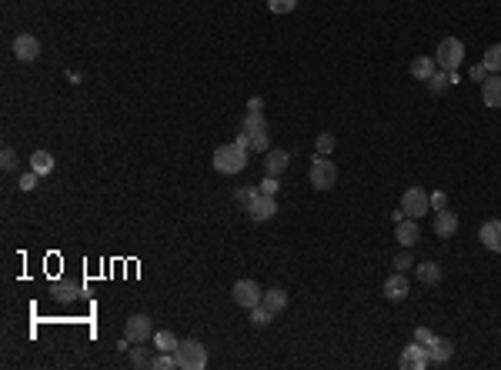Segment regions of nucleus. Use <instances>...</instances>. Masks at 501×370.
<instances>
[{"label": "nucleus", "instance_id": "28", "mask_svg": "<svg viewBox=\"0 0 501 370\" xmlns=\"http://www.w3.org/2000/svg\"><path fill=\"white\" fill-rule=\"evenodd\" d=\"M271 317H275V310H268L264 304L250 307V323H254V327H268V323H271Z\"/></svg>", "mask_w": 501, "mask_h": 370}, {"label": "nucleus", "instance_id": "25", "mask_svg": "<svg viewBox=\"0 0 501 370\" xmlns=\"http://www.w3.org/2000/svg\"><path fill=\"white\" fill-rule=\"evenodd\" d=\"M154 357H157V350H154V354H150L148 347H130V364H134V367H154Z\"/></svg>", "mask_w": 501, "mask_h": 370}, {"label": "nucleus", "instance_id": "13", "mask_svg": "<svg viewBox=\"0 0 501 370\" xmlns=\"http://www.w3.org/2000/svg\"><path fill=\"white\" fill-rule=\"evenodd\" d=\"M458 227H461V221H458V214H451L448 207L445 210H434V234L438 237H454Z\"/></svg>", "mask_w": 501, "mask_h": 370}, {"label": "nucleus", "instance_id": "1", "mask_svg": "<svg viewBox=\"0 0 501 370\" xmlns=\"http://www.w3.org/2000/svg\"><path fill=\"white\" fill-rule=\"evenodd\" d=\"M211 164H214V171L218 173H241L248 167V147H241L237 140H231V144H221V147L214 150V157H211Z\"/></svg>", "mask_w": 501, "mask_h": 370}, {"label": "nucleus", "instance_id": "6", "mask_svg": "<svg viewBox=\"0 0 501 370\" xmlns=\"http://www.w3.org/2000/svg\"><path fill=\"white\" fill-rule=\"evenodd\" d=\"M401 210L415 221H421V214L431 210V194H425V187H408L401 194Z\"/></svg>", "mask_w": 501, "mask_h": 370}, {"label": "nucleus", "instance_id": "20", "mask_svg": "<svg viewBox=\"0 0 501 370\" xmlns=\"http://www.w3.org/2000/svg\"><path fill=\"white\" fill-rule=\"evenodd\" d=\"M415 267H418V280H421L425 287L441 284V267H438L434 260H421V264H415Z\"/></svg>", "mask_w": 501, "mask_h": 370}, {"label": "nucleus", "instance_id": "16", "mask_svg": "<svg viewBox=\"0 0 501 370\" xmlns=\"http://www.w3.org/2000/svg\"><path fill=\"white\" fill-rule=\"evenodd\" d=\"M478 241L488 247V250L501 254V221H485V223H481V230H478Z\"/></svg>", "mask_w": 501, "mask_h": 370}, {"label": "nucleus", "instance_id": "11", "mask_svg": "<svg viewBox=\"0 0 501 370\" xmlns=\"http://www.w3.org/2000/svg\"><path fill=\"white\" fill-rule=\"evenodd\" d=\"M14 57H17L21 64H34V60L40 57V40H37L34 34H17V37H14Z\"/></svg>", "mask_w": 501, "mask_h": 370}, {"label": "nucleus", "instance_id": "2", "mask_svg": "<svg viewBox=\"0 0 501 370\" xmlns=\"http://www.w3.org/2000/svg\"><path fill=\"white\" fill-rule=\"evenodd\" d=\"M177 370H204L207 367V347L200 341H180L174 350Z\"/></svg>", "mask_w": 501, "mask_h": 370}, {"label": "nucleus", "instance_id": "9", "mask_svg": "<svg viewBox=\"0 0 501 370\" xmlns=\"http://www.w3.org/2000/svg\"><path fill=\"white\" fill-rule=\"evenodd\" d=\"M431 364V357H428V347L425 344H408L404 350L398 354V367L401 370H425Z\"/></svg>", "mask_w": 501, "mask_h": 370}, {"label": "nucleus", "instance_id": "24", "mask_svg": "<svg viewBox=\"0 0 501 370\" xmlns=\"http://www.w3.org/2000/svg\"><path fill=\"white\" fill-rule=\"evenodd\" d=\"M448 84H458V74H448V71H441V67H438V71L431 74V80H428V87H431L434 94H441Z\"/></svg>", "mask_w": 501, "mask_h": 370}, {"label": "nucleus", "instance_id": "39", "mask_svg": "<svg viewBox=\"0 0 501 370\" xmlns=\"http://www.w3.org/2000/svg\"><path fill=\"white\" fill-rule=\"evenodd\" d=\"M468 77H471V80H478V84H485V80H488V67H485V64H475Z\"/></svg>", "mask_w": 501, "mask_h": 370}, {"label": "nucleus", "instance_id": "12", "mask_svg": "<svg viewBox=\"0 0 501 370\" xmlns=\"http://www.w3.org/2000/svg\"><path fill=\"white\" fill-rule=\"evenodd\" d=\"M395 234H398L401 247H415L421 241V223L415 221V217H404L401 223H395Z\"/></svg>", "mask_w": 501, "mask_h": 370}, {"label": "nucleus", "instance_id": "7", "mask_svg": "<svg viewBox=\"0 0 501 370\" xmlns=\"http://www.w3.org/2000/svg\"><path fill=\"white\" fill-rule=\"evenodd\" d=\"M231 297H234V304H237V307L250 310V307H257V304H261L264 291H261V284H257V280L241 277V280H234V291H231Z\"/></svg>", "mask_w": 501, "mask_h": 370}, {"label": "nucleus", "instance_id": "18", "mask_svg": "<svg viewBox=\"0 0 501 370\" xmlns=\"http://www.w3.org/2000/svg\"><path fill=\"white\" fill-rule=\"evenodd\" d=\"M434 71H438V60H434V57H415V60H411V77H415V80H431Z\"/></svg>", "mask_w": 501, "mask_h": 370}, {"label": "nucleus", "instance_id": "15", "mask_svg": "<svg viewBox=\"0 0 501 370\" xmlns=\"http://www.w3.org/2000/svg\"><path fill=\"white\" fill-rule=\"evenodd\" d=\"M288 164H291V153L288 150H268L264 153V171H268V177H281V173L288 171Z\"/></svg>", "mask_w": 501, "mask_h": 370}, {"label": "nucleus", "instance_id": "22", "mask_svg": "<svg viewBox=\"0 0 501 370\" xmlns=\"http://www.w3.org/2000/svg\"><path fill=\"white\" fill-rule=\"evenodd\" d=\"M261 304L268 307V310H284L288 307V291L284 287H271V291H264V297H261Z\"/></svg>", "mask_w": 501, "mask_h": 370}, {"label": "nucleus", "instance_id": "19", "mask_svg": "<svg viewBox=\"0 0 501 370\" xmlns=\"http://www.w3.org/2000/svg\"><path fill=\"white\" fill-rule=\"evenodd\" d=\"M451 354H454V344H451V341H441V337H434V344L428 347V357H431V364H448Z\"/></svg>", "mask_w": 501, "mask_h": 370}, {"label": "nucleus", "instance_id": "30", "mask_svg": "<svg viewBox=\"0 0 501 370\" xmlns=\"http://www.w3.org/2000/svg\"><path fill=\"white\" fill-rule=\"evenodd\" d=\"M408 267H415V257H411V247H404V250H398L395 254V271H408Z\"/></svg>", "mask_w": 501, "mask_h": 370}, {"label": "nucleus", "instance_id": "37", "mask_svg": "<svg viewBox=\"0 0 501 370\" xmlns=\"http://www.w3.org/2000/svg\"><path fill=\"white\" fill-rule=\"evenodd\" d=\"M431 207H434V210H445V207H448V194H445V190H434V194H431Z\"/></svg>", "mask_w": 501, "mask_h": 370}, {"label": "nucleus", "instance_id": "33", "mask_svg": "<svg viewBox=\"0 0 501 370\" xmlns=\"http://www.w3.org/2000/svg\"><path fill=\"white\" fill-rule=\"evenodd\" d=\"M0 167H3V171H14V167H17V153L10 147L0 150Z\"/></svg>", "mask_w": 501, "mask_h": 370}, {"label": "nucleus", "instance_id": "26", "mask_svg": "<svg viewBox=\"0 0 501 370\" xmlns=\"http://www.w3.org/2000/svg\"><path fill=\"white\" fill-rule=\"evenodd\" d=\"M481 64L488 67V74H501V44H491V47L485 50Z\"/></svg>", "mask_w": 501, "mask_h": 370}, {"label": "nucleus", "instance_id": "3", "mask_svg": "<svg viewBox=\"0 0 501 370\" xmlns=\"http://www.w3.org/2000/svg\"><path fill=\"white\" fill-rule=\"evenodd\" d=\"M307 180H311L314 190H331V187L338 184V167H334V160H327L325 153H318V157L311 160Z\"/></svg>", "mask_w": 501, "mask_h": 370}, {"label": "nucleus", "instance_id": "38", "mask_svg": "<svg viewBox=\"0 0 501 370\" xmlns=\"http://www.w3.org/2000/svg\"><path fill=\"white\" fill-rule=\"evenodd\" d=\"M37 177H40V173L27 171L24 177H21V190H34V187H37Z\"/></svg>", "mask_w": 501, "mask_h": 370}, {"label": "nucleus", "instance_id": "32", "mask_svg": "<svg viewBox=\"0 0 501 370\" xmlns=\"http://www.w3.org/2000/svg\"><path fill=\"white\" fill-rule=\"evenodd\" d=\"M298 7V0H268V10L271 14H291Z\"/></svg>", "mask_w": 501, "mask_h": 370}, {"label": "nucleus", "instance_id": "21", "mask_svg": "<svg viewBox=\"0 0 501 370\" xmlns=\"http://www.w3.org/2000/svg\"><path fill=\"white\" fill-rule=\"evenodd\" d=\"M30 171L40 173V177H47V173L54 171V153H50V150H34V153H30Z\"/></svg>", "mask_w": 501, "mask_h": 370}, {"label": "nucleus", "instance_id": "10", "mask_svg": "<svg viewBox=\"0 0 501 370\" xmlns=\"http://www.w3.org/2000/svg\"><path fill=\"white\" fill-rule=\"evenodd\" d=\"M277 214V200L271 197V194H254V200L248 204V217L250 221H257V223H264V221H271Z\"/></svg>", "mask_w": 501, "mask_h": 370}, {"label": "nucleus", "instance_id": "40", "mask_svg": "<svg viewBox=\"0 0 501 370\" xmlns=\"http://www.w3.org/2000/svg\"><path fill=\"white\" fill-rule=\"evenodd\" d=\"M248 110H254V114H264V100H261V97H250L248 100Z\"/></svg>", "mask_w": 501, "mask_h": 370}, {"label": "nucleus", "instance_id": "4", "mask_svg": "<svg viewBox=\"0 0 501 370\" xmlns=\"http://www.w3.org/2000/svg\"><path fill=\"white\" fill-rule=\"evenodd\" d=\"M241 130L250 137V150H257V153H268V150H271V137H268V121H264V114L248 110Z\"/></svg>", "mask_w": 501, "mask_h": 370}, {"label": "nucleus", "instance_id": "31", "mask_svg": "<svg viewBox=\"0 0 501 370\" xmlns=\"http://www.w3.org/2000/svg\"><path fill=\"white\" fill-rule=\"evenodd\" d=\"M334 144H338V140H334V134H327V130H325V134H318V140H314L318 153H325V157L334 150Z\"/></svg>", "mask_w": 501, "mask_h": 370}, {"label": "nucleus", "instance_id": "17", "mask_svg": "<svg viewBox=\"0 0 501 370\" xmlns=\"http://www.w3.org/2000/svg\"><path fill=\"white\" fill-rule=\"evenodd\" d=\"M481 100L485 107H501V74H488V80L481 84Z\"/></svg>", "mask_w": 501, "mask_h": 370}, {"label": "nucleus", "instance_id": "5", "mask_svg": "<svg viewBox=\"0 0 501 370\" xmlns=\"http://www.w3.org/2000/svg\"><path fill=\"white\" fill-rule=\"evenodd\" d=\"M434 60H438L441 71L454 74V71L461 67V60H465V44H461L458 37H445V40L438 44V50H434Z\"/></svg>", "mask_w": 501, "mask_h": 370}, {"label": "nucleus", "instance_id": "36", "mask_svg": "<svg viewBox=\"0 0 501 370\" xmlns=\"http://www.w3.org/2000/svg\"><path fill=\"white\" fill-rule=\"evenodd\" d=\"M415 341H418V344H425V347H431V344H434V334H431L428 327H418V330H415Z\"/></svg>", "mask_w": 501, "mask_h": 370}, {"label": "nucleus", "instance_id": "35", "mask_svg": "<svg viewBox=\"0 0 501 370\" xmlns=\"http://www.w3.org/2000/svg\"><path fill=\"white\" fill-rule=\"evenodd\" d=\"M254 194H257V187H244V190H237V194H234V200H237V204L248 210V204L254 200Z\"/></svg>", "mask_w": 501, "mask_h": 370}, {"label": "nucleus", "instance_id": "23", "mask_svg": "<svg viewBox=\"0 0 501 370\" xmlns=\"http://www.w3.org/2000/svg\"><path fill=\"white\" fill-rule=\"evenodd\" d=\"M177 344H180V341H177V334H174V330H157V334H154V350L174 354Z\"/></svg>", "mask_w": 501, "mask_h": 370}, {"label": "nucleus", "instance_id": "14", "mask_svg": "<svg viewBox=\"0 0 501 370\" xmlns=\"http://www.w3.org/2000/svg\"><path fill=\"white\" fill-rule=\"evenodd\" d=\"M408 291H411V284H408V277H404L401 271H395L391 277H388V280H384V297H388V300H395V304H398V300H404V297H408Z\"/></svg>", "mask_w": 501, "mask_h": 370}, {"label": "nucleus", "instance_id": "29", "mask_svg": "<svg viewBox=\"0 0 501 370\" xmlns=\"http://www.w3.org/2000/svg\"><path fill=\"white\" fill-rule=\"evenodd\" d=\"M154 370H177V357L174 354L157 350V357H154Z\"/></svg>", "mask_w": 501, "mask_h": 370}, {"label": "nucleus", "instance_id": "8", "mask_svg": "<svg viewBox=\"0 0 501 370\" xmlns=\"http://www.w3.org/2000/svg\"><path fill=\"white\" fill-rule=\"evenodd\" d=\"M124 337L130 344H148L150 337H154V321H150L148 314H130L124 323Z\"/></svg>", "mask_w": 501, "mask_h": 370}, {"label": "nucleus", "instance_id": "27", "mask_svg": "<svg viewBox=\"0 0 501 370\" xmlns=\"http://www.w3.org/2000/svg\"><path fill=\"white\" fill-rule=\"evenodd\" d=\"M77 294H80V287H77V284H71V280H60V284H54V297H57L60 304L74 300Z\"/></svg>", "mask_w": 501, "mask_h": 370}, {"label": "nucleus", "instance_id": "34", "mask_svg": "<svg viewBox=\"0 0 501 370\" xmlns=\"http://www.w3.org/2000/svg\"><path fill=\"white\" fill-rule=\"evenodd\" d=\"M257 190H261V194H271V197H275L277 190H281V184H277V177H264Z\"/></svg>", "mask_w": 501, "mask_h": 370}]
</instances>
